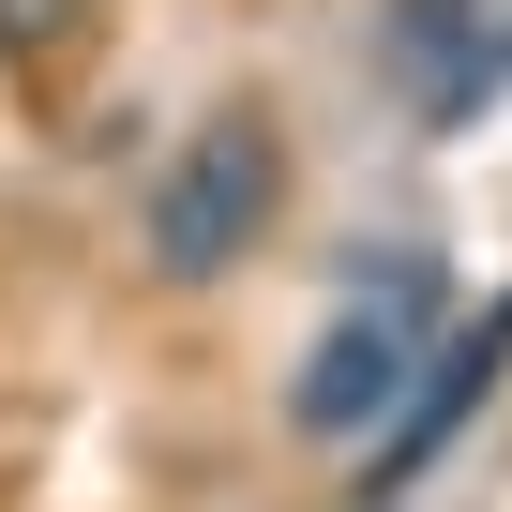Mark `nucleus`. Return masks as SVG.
Instances as JSON below:
<instances>
[{
	"label": "nucleus",
	"instance_id": "f03ea898",
	"mask_svg": "<svg viewBox=\"0 0 512 512\" xmlns=\"http://www.w3.org/2000/svg\"><path fill=\"white\" fill-rule=\"evenodd\" d=\"M272 196H287V151H272V121H196L166 166H151V272L166 287H226L256 241H272Z\"/></svg>",
	"mask_w": 512,
	"mask_h": 512
},
{
	"label": "nucleus",
	"instance_id": "20e7f679",
	"mask_svg": "<svg viewBox=\"0 0 512 512\" xmlns=\"http://www.w3.org/2000/svg\"><path fill=\"white\" fill-rule=\"evenodd\" d=\"M76 16H91V0H0V46L46 61V46H76Z\"/></svg>",
	"mask_w": 512,
	"mask_h": 512
},
{
	"label": "nucleus",
	"instance_id": "f257e3e1",
	"mask_svg": "<svg viewBox=\"0 0 512 512\" xmlns=\"http://www.w3.org/2000/svg\"><path fill=\"white\" fill-rule=\"evenodd\" d=\"M422 362H437V256H392V272H362L347 317L302 347L287 422L302 437H392V407L422 392Z\"/></svg>",
	"mask_w": 512,
	"mask_h": 512
},
{
	"label": "nucleus",
	"instance_id": "7ed1b4c3",
	"mask_svg": "<svg viewBox=\"0 0 512 512\" xmlns=\"http://www.w3.org/2000/svg\"><path fill=\"white\" fill-rule=\"evenodd\" d=\"M497 362H512V302H482V317H467V332H452V347L422 362V392H407V407H392V437H377V497H392L407 467H437V452L467 437V407L497 392Z\"/></svg>",
	"mask_w": 512,
	"mask_h": 512
}]
</instances>
